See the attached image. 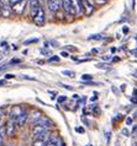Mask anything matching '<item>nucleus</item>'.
Masks as SVG:
<instances>
[{
	"mask_svg": "<svg viewBox=\"0 0 137 146\" xmlns=\"http://www.w3.org/2000/svg\"><path fill=\"white\" fill-rule=\"evenodd\" d=\"M62 9L64 10L66 14L77 15V10L74 9V6H73V4H72L71 0H62Z\"/></svg>",
	"mask_w": 137,
	"mask_h": 146,
	"instance_id": "1",
	"label": "nucleus"
},
{
	"mask_svg": "<svg viewBox=\"0 0 137 146\" xmlns=\"http://www.w3.org/2000/svg\"><path fill=\"white\" fill-rule=\"evenodd\" d=\"M47 6L50 9V11L57 13L62 7V0H47Z\"/></svg>",
	"mask_w": 137,
	"mask_h": 146,
	"instance_id": "2",
	"label": "nucleus"
},
{
	"mask_svg": "<svg viewBox=\"0 0 137 146\" xmlns=\"http://www.w3.org/2000/svg\"><path fill=\"white\" fill-rule=\"evenodd\" d=\"M34 21L37 26H42L43 23H45V10H43V7L41 6L37 11V14L34 17Z\"/></svg>",
	"mask_w": 137,
	"mask_h": 146,
	"instance_id": "3",
	"label": "nucleus"
},
{
	"mask_svg": "<svg viewBox=\"0 0 137 146\" xmlns=\"http://www.w3.org/2000/svg\"><path fill=\"white\" fill-rule=\"evenodd\" d=\"M40 7H41V1H40V0H30V11H31L32 19L36 16Z\"/></svg>",
	"mask_w": 137,
	"mask_h": 146,
	"instance_id": "4",
	"label": "nucleus"
},
{
	"mask_svg": "<svg viewBox=\"0 0 137 146\" xmlns=\"http://www.w3.org/2000/svg\"><path fill=\"white\" fill-rule=\"evenodd\" d=\"M22 112H24V109L20 107V106H14V107H11V109H10V115H9L10 119L16 121V119H17L21 115Z\"/></svg>",
	"mask_w": 137,
	"mask_h": 146,
	"instance_id": "5",
	"label": "nucleus"
},
{
	"mask_svg": "<svg viewBox=\"0 0 137 146\" xmlns=\"http://www.w3.org/2000/svg\"><path fill=\"white\" fill-rule=\"evenodd\" d=\"M45 131H48V129H46L43 125H41V124H34V127H32V130H31V133H32V136L34 137H36V136H38L40 134H42V133H45Z\"/></svg>",
	"mask_w": 137,
	"mask_h": 146,
	"instance_id": "6",
	"label": "nucleus"
},
{
	"mask_svg": "<svg viewBox=\"0 0 137 146\" xmlns=\"http://www.w3.org/2000/svg\"><path fill=\"white\" fill-rule=\"evenodd\" d=\"M26 3H27V0H21V1H19L17 4H15V5H13L11 7H13V10H14V13L15 14H22L24 13V10H25V6H26Z\"/></svg>",
	"mask_w": 137,
	"mask_h": 146,
	"instance_id": "7",
	"label": "nucleus"
},
{
	"mask_svg": "<svg viewBox=\"0 0 137 146\" xmlns=\"http://www.w3.org/2000/svg\"><path fill=\"white\" fill-rule=\"evenodd\" d=\"M82 5H83V11L85 13V15H91L94 13V5H91L90 3H88L87 0H82Z\"/></svg>",
	"mask_w": 137,
	"mask_h": 146,
	"instance_id": "8",
	"label": "nucleus"
},
{
	"mask_svg": "<svg viewBox=\"0 0 137 146\" xmlns=\"http://www.w3.org/2000/svg\"><path fill=\"white\" fill-rule=\"evenodd\" d=\"M27 119H29V114H27L26 111H24L21 113V115H20L19 118L16 119V124H17V127H24V125L26 124Z\"/></svg>",
	"mask_w": 137,
	"mask_h": 146,
	"instance_id": "9",
	"label": "nucleus"
},
{
	"mask_svg": "<svg viewBox=\"0 0 137 146\" xmlns=\"http://www.w3.org/2000/svg\"><path fill=\"white\" fill-rule=\"evenodd\" d=\"M14 133H15V120H9L7 121V124H6V127H5V134L6 135H14Z\"/></svg>",
	"mask_w": 137,
	"mask_h": 146,
	"instance_id": "10",
	"label": "nucleus"
},
{
	"mask_svg": "<svg viewBox=\"0 0 137 146\" xmlns=\"http://www.w3.org/2000/svg\"><path fill=\"white\" fill-rule=\"evenodd\" d=\"M104 36L103 33H96V35H91V36H89L88 37V39L89 40H101V39H104Z\"/></svg>",
	"mask_w": 137,
	"mask_h": 146,
	"instance_id": "11",
	"label": "nucleus"
},
{
	"mask_svg": "<svg viewBox=\"0 0 137 146\" xmlns=\"http://www.w3.org/2000/svg\"><path fill=\"white\" fill-rule=\"evenodd\" d=\"M42 117H41V112H38V111H35L34 112V117H32V121H34V124H36L37 121L41 119Z\"/></svg>",
	"mask_w": 137,
	"mask_h": 146,
	"instance_id": "12",
	"label": "nucleus"
},
{
	"mask_svg": "<svg viewBox=\"0 0 137 146\" xmlns=\"http://www.w3.org/2000/svg\"><path fill=\"white\" fill-rule=\"evenodd\" d=\"M47 143L45 140H41V139H35L34 144H32V146H46Z\"/></svg>",
	"mask_w": 137,
	"mask_h": 146,
	"instance_id": "13",
	"label": "nucleus"
},
{
	"mask_svg": "<svg viewBox=\"0 0 137 146\" xmlns=\"http://www.w3.org/2000/svg\"><path fill=\"white\" fill-rule=\"evenodd\" d=\"M96 68L101 69V70H109V69H110V66H109L107 64H105V63H98L96 64Z\"/></svg>",
	"mask_w": 137,
	"mask_h": 146,
	"instance_id": "14",
	"label": "nucleus"
},
{
	"mask_svg": "<svg viewBox=\"0 0 137 146\" xmlns=\"http://www.w3.org/2000/svg\"><path fill=\"white\" fill-rule=\"evenodd\" d=\"M62 74L66 75V76H68V78H74V76H75V72L72 71V70H63Z\"/></svg>",
	"mask_w": 137,
	"mask_h": 146,
	"instance_id": "15",
	"label": "nucleus"
},
{
	"mask_svg": "<svg viewBox=\"0 0 137 146\" xmlns=\"http://www.w3.org/2000/svg\"><path fill=\"white\" fill-rule=\"evenodd\" d=\"M82 80L84 81V82H87V81H91L93 80V75H90V74H84V75H82Z\"/></svg>",
	"mask_w": 137,
	"mask_h": 146,
	"instance_id": "16",
	"label": "nucleus"
},
{
	"mask_svg": "<svg viewBox=\"0 0 137 146\" xmlns=\"http://www.w3.org/2000/svg\"><path fill=\"white\" fill-rule=\"evenodd\" d=\"M48 62H50V63H57V62H59V56L52 55V56H50V58H48Z\"/></svg>",
	"mask_w": 137,
	"mask_h": 146,
	"instance_id": "17",
	"label": "nucleus"
},
{
	"mask_svg": "<svg viewBox=\"0 0 137 146\" xmlns=\"http://www.w3.org/2000/svg\"><path fill=\"white\" fill-rule=\"evenodd\" d=\"M38 42V38H32V39H27V40H25V46H29V44H31V43H37Z\"/></svg>",
	"mask_w": 137,
	"mask_h": 146,
	"instance_id": "18",
	"label": "nucleus"
},
{
	"mask_svg": "<svg viewBox=\"0 0 137 146\" xmlns=\"http://www.w3.org/2000/svg\"><path fill=\"white\" fill-rule=\"evenodd\" d=\"M20 63H21V60H20V59H13V60H10V65H14V64H20Z\"/></svg>",
	"mask_w": 137,
	"mask_h": 146,
	"instance_id": "19",
	"label": "nucleus"
},
{
	"mask_svg": "<svg viewBox=\"0 0 137 146\" xmlns=\"http://www.w3.org/2000/svg\"><path fill=\"white\" fill-rule=\"evenodd\" d=\"M40 53H41V54H45V55H51V52L43 49V48H42V49H40Z\"/></svg>",
	"mask_w": 137,
	"mask_h": 146,
	"instance_id": "20",
	"label": "nucleus"
},
{
	"mask_svg": "<svg viewBox=\"0 0 137 146\" xmlns=\"http://www.w3.org/2000/svg\"><path fill=\"white\" fill-rule=\"evenodd\" d=\"M122 135H125V136H130V131H128V129H126V128H125V129H122Z\"/></svg>",
	"mask_w": 137,
	"mask_h": 146,
	"instance_id": "21",
	"label": "nucleus"
},
{
	"mask_svg": "<svg viewBox=\"0 0 137 146\" xmlns=\"http://www.w3.org/2000/svg\"><path fill=\"white\" fill-rule=\"evenodd\" d=\"M3 134H4V129H3V130H0V146H4V145H3V139H4V135H3Z\"/></svg>",
	"mask_w": 137,
	"mask_h": 146,
	"instance_id": "22",
	"label": "nucleus"
},
{
	"mask_svg": "<svg viewBox=\"0 0 137 146\" xmlns=\"http://www.w3.org/2000/svg\"><path fill=\"white\" fill-rule=\"evenodd\" d=\"M66 100H67V97H66V96H61V97H58V103H62V102H64Z\"/></svg>",
	"mask_w": 137,
	"mask_h": 146,
	"instance_id": "23",
	"label": "nucleus"
},
{
	"mask_svg": "<svg viewBox=\"0 0 137 146\" xmlns=\"http://www.w3.org/2000/svg\"><path fill=\"white\" fill-rule=\"evenodd\" d=\"M50 44H52L54 48H57V47H59V44H58V42H56V40H50Z\"/></svg>",
	"mask_w": 137,
	"mask_h": 146,
	"instance_id": "24",
	"label": "nucleus"
},
{
	"mask_svg": "<svg viewBox=\"0 0 137 146\" xmlns=\"http://www.w3.org/2000/svg\"><path fill=\"white\" fill-rule=\"evenodd\" d=\"M14 78H15L14 74H6L5 75V80H7V79H14Z\"/></svg>",
	"mask_w": 137,
	"mask_h": 146,
	"instance_id": "25",
	"label": "nucleus"
},
{
	"mask_svg": "<svg viewBox=\"0 0 137 146\" xmlns=\"http://www.w3.org/2000/svg\"><path fill=\"white\" fill-rule=\"evenodd\" d=\"M22 76V79H26V80H32V81H36L35 78H29V76H26V75H21Z\"/></svg>",
	"mask_w": 137,
	"mask_h": 146,
	"instance_id": "26",
	"label": "nucleus"
},
{
	"mask_svg": "<svg viewBox=\"0 0 137 146\" xmlns=\"http://www.w3.org/2000/svg\"><path fill=\"white\" fill-rule=\"evenodd\" d=\"M75 131H78V133H84V128L78 127V128H75Z\"/></svg>",
	"mask_w": 137,
	"mask_h": 146,
	"instance_id": "27",
	"label": "nucleus"
},
{
	"mask_svg": "<svg viewBox=\"0 0 137 146\" xmlns=\"http://www.w3.org/2000/svg\"><path fill=\"white\" fill-rule=\"evenodd\" d=\"M19 1H21V0H10V5L13 6V5H15V4H17Z\"/></svg>",
	"mask_w": 137,
	"mask_h": 146,
	"instance_id": "28",
	"label": "nucleus"
},
{
	"mask_svg": "<svg viewBox=\"0 0 137 146\" xmlns=\"http://www.w3.org/2000/svg\"><path fill=\"white\" fill-rule=\"evenodd\" d=\"M62 86L64 87V88H67V90H73V87H72V86H68V85H64V84H62Z\"/></svg>",
	"mask_w": 137,
	"mask_h": 146,
	"instance_id": "29",
	"label": "nucleus"
},
{
	"mask_svg": "<svg viewBox=\"0 0 137 146\" xmlns=\"http://www.w3.org/2000/svg\"><path fill=\"white\" fill-rule=\"evenodd\" d=\"M6 68H7V66H6V64H3V65H0V72H1V71H4V70H5Z\"/></svg>",
	"mask_w": 137,
	"mask_h": 146,
	"instance_id": "30",
	"label": "nucleus"
},
{
	"mask_svg": "<svg viewBox=\"0 0 137 146\" xmlns=\"http://www.w3.org/2000/svg\"><path fill=\"white\" fill-rule=\"evenodd\" d=\"M95 3H98V4H105L106 3V0H94Z\"/></svg>",
	"mask_w": 137,
	"mask_h": 146,
	"instance_id": "31",
	"label": "nucleus"
},
{
	"mask_svg": "<svg viewBox=\"0 0 137 146\" xmlns=\"http://www.w3.org/2000/svg\"><path fill=\"white\" fill-rule=\"evenodd\" d=\"M126 124H127V125H131V124H132V119H131V118H127V119H126Z\"/></svg>",
	"mask_w": 137,
	"mask_h": 146,
	"instance_id": "32",
	"label": "nucleus"
},
{
	"mask_svg": "<svg viewBox=\"0 0 137 146\" xmlns=\"http://www.w3.org/2000/svg\"><path fill=\"white\" fill-rule=\"evenodd\" d=\"M61 55H62V56H64V58H67V56H69V54H68L67 52H62Z\"/></svg>",
	"mask_w": 137,
	"mask_h": 146,
	"instance_id": "33",
	"label": "nucleus"
},
{
	"mask_svg": "<svg viewBox=\"0 0 137 146\" xmlns=\"http://www.w3.org/2000/svg\"><path fill=\"white\" fill-rule=\"evenodd\" d=\"M131 54H132V55H135V56H137V49L131 50Z\"/></svg>",
	"mask_w": 137,
	"mask_h": 146,
	"instance_id": "34",
	"label": "nucleus"
},
{
	"mask_svg": "<svg viewBox=\"0 0 137 146\" xmlns=\"http://www.w3.org/2000/svg\"><path fill=\"white\" fill-rule=\"evenodd\" d=\"M5 84H6V80H0V86H3Z\"/></svg>",
	"mask_w": 137,
	"mask_h": 146,
	"instance_id": "35",
	"label": "nucleus"
},
{
	"mask_svg": "<svg viewBox=\"0 0 137 146\" xmlns=\"http://www.w3.org/2000/svg\"><path fill=\"white\" fill-rule=\"evenodd\" d=\"M105 135H106V139H107V143H109V140H110V135H111V134H110V133H106Z\"/></svg>",
	"mask_w": 137,
	"mask_h": 146,
	"instance_id": "36",
	"label": "nucleus"
},
{
	"mask_svg": "<svg viewBox=\"0 0 137 146\" xmlns=\"http://www.w3.org/2000/svg\"><path fill=\"white\" fill-rule=\"evenodd\" d=\"M46 146H57V145H56V144H53V143H50V141H48Z\"/></svg>",
	"mask_w": 137,
	"mask_h": 146,
	"instance_id": "37",
	"label": "nucleus"
},
{
	"mask_svg": "<svg viewBox=\"0 0 137 146\" xmlns=\"http://www.w3.org/2000/svg\"><path fill=\"white\" fill-rule=\"evenodd\" d=\"M103 59H104V60H110L111 58H110L109 55H105V56H103Z\"/></svg>",
	"mask_w": 137,
	"mask_h": 146,
	"instance_id": "38",
	"label": "nucleus"
},
{
	"mask_svg": "<svg viewBox=\"0 0 137 146\" xmlns=\"http://www.w3.org/2000/svg\"><path fill=\"white\" fill-rule=\"evenodd\" d=\"M122 31H124V33H127V32H128V28H127V27H124Z\"/></svg>",
	"mask_w": 137,
	"mask_h": 146,
	"instance_id": "39",
	"label": "nucleus"
},
{
	"mask_svg": "<svg viewBox=\"0 0 137 146\" xmlns=\"http://www.w3.org/2000/svg\"><path fill=\"white\" fill-rule=\"evenodd\" d=\"M125 88H126V85H121V91H125Z\"/></svg>",
	"mask_w": 137,
	"mask_h": 146,
	"instance_id": "40",
	"label": "nucleus"
},
{
	"mask_svg": "<svg viewBox=\"0 0 137 146\" xmlns=\"http://www.w3.org/2000/svg\"><path fill=\"white\" fill-rule=\"evenodd\" d=\"M131 101H132L134 103H137V98H131Z\"/></svg>",
	"mask_w": 137,
	"mask_h": 146,
	"instance_id": "41",
	"label": "nucleus"
},
{
	"mask_svg": "<svg viewBox=\"0 0 137 146\" xmlns=\"http://www.w3.org/2000/svg\"><path fill=\"white\" fill-rule=\"evenodd\" d=\"M134 76H135V78H137V70L134 71Z\"/></svg>",
	"mask_w": 137,
	"mask_h": 146,
	"instance_id": "42",
	"label": "nucleus"
},
{
	"mask_svg": "<svg viewBox=\"0 0 137 146\" xmlns=\"http://www.w3.org/2000/svg\"><path fill=\"white\" fill-rule=\"evenodd\" d=\"M134 93H135V95H136V97H137V90H135V91H134Z\"/></svg>",
	"mask_w": 137,
	"mask_h": 146,
	"instance_id": "43",
	"label": "nucleus"
}]
</instances>
